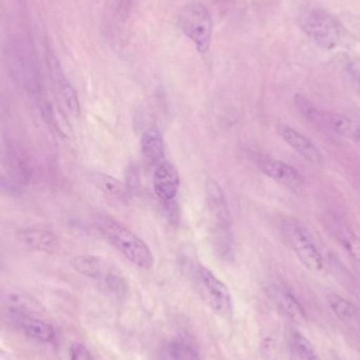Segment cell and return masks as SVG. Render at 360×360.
<instances>
[{
    "label": "cell",
    "instance_id": "1",
    "mask_svg": "<svg viewBox=\"0 0 360 360\" xmlns=\"http://www.w3.org/2000/svg\"><path fill=\"white\" fill-rule=\"evenodd\" d=\"M97 226L99 232L129 262L142 269H150L154 266V256L148 245L120 222L107 216H99Z\"/></svg>",
    "mask_w": 360,
    "mask_h": 360
},
{
    "label": "cell",
    "instance_id": "2",
    "mask_svg": "<svg viewBox=\"0 0 360 360\" xmlns=\"http://www.w3.org/2000/svg\"><path fill=\"white\" fill-rule=\"evenodd\" d=\"M179 27L200 54L209 52L213 35L211 15L204 4L192 2L184 6L179 15Z\"/></svg>",
    "mask_w": 360,
    "mask_h": 360
},
{
    "label": "cell",
    "instance_id": "3",
    "mask_svg": "<svg viewBox=\"0 0 360 360\" xmlns=\"http://www.w3.org/2000/svg\"><path fill=\"white\" fill-rule=\"evenodd\" d=\"M304 33L321 48L332 50L340 41V29L331 14L323 8L308 11L300 21Z\"/></svg>",
    "mask_w": 360,
    "mask_h": 360
},
{
    "label": "cell",
    "instance_id": "4",
    "mask_svg": "<svg viewBox=\"0 0 360 360\" xmlns=\"http://www.w3.org/2000/svg\"><path fill=\"white\" fill-rule=\"evenodd\" d=\"M283 232L302 264L311 272H321L325 266L323 256L306 231L300 224L290 221L285 222Z\"/></svg>",
    "mask_w": 360,
    "mask_h": 360
},
{
    "label": "cell",
    "instance_id": "5",
    "mask_svg": "<svg viewBox=\"0 0 360 360\" xmlns=\"http://www.w3.org/2000/svg\"><path fill=\"white\" fill-rule=\"evenodd\" d=\"M198 275L203 296L211 310L219 316L230 315L232 304L228 288L206 268L201 266Z\"/></svg>",
    "mask_w": 360,
    "mask_h": 360
},
{
    "label": "cell",
    "instance_id": "6",
    "mask_svg": "<svg viewBox=\"0 0 360 360\" xmlns=\"http://www.w3.org/2000/svg\"><path fill=\"white\" fill-rule=\"evenodd\" d=\"M205 196L209 214L215 222V232L230 233L232 218L225 195L219 184L211 177L205 181Z\"/></svg>",
    "mask_w": 360,
    "mask_h": 360
},
{
    "label": "cell",
    "instance_id": "7",
    "mask_svg": "<svg viewBox=\"0 0 360 360\" xmlns=\"http://www.w3.org/2000/svg\"><path fill=\"white\" fill-rule=\"evenodd\" d=\"M33 314H16L8 317V321L23 335L39 342H50L54 340L52 326L32 316Z\"/></svg>",
    "mask_w": 360,
    "mask_h": 360
},
{
    "label": "cell",
    "instance_id": "8",
    "mask_svg": "<svg viewBox=\"0 0 360 360\" xmlns=\"http://www.w3.org/2000/svg\"><path fill=\"white\" fill-rule=\"evenodd\" d=\"M154 190L156 196L170 202L177 196L180 186V176L177 169L168 162H162L156 167L154 174Z\"/></svg>",
    "mask_w": 360,
    "mask_h": 360
},
{
    "label": "cell",
    "instance_id": "9",
    "mask_svg": "<svg viewBox=\"0 0 360 360\" xmlns=\"http://www.w3.org/2000/svg\"><path fill=\"white\" fill-rule=\"evenodd\" d=\"M259 168L264 174L274 181L292 190H300L304 184V177L294 167L278 162V160H263L259 162Z\"/></svg>",
    "mask_w": 360,
    "mask_h": 360
},
{
    "label": "cell",
    "instance_id": "10",
    "mask_svg": "<svg viewBox=\"0 0 360 360\" xmlns=\"http://www.w3.org/2000/svg\"><path fill=\"white\" fill-rule=\"evenodd\" d=\"M277 131H278L281 139L292 149L295 150L299 155L306 158L308 162H313V164H321V160H323V154L311 139L302 135V133L294 130L291 127L285 126V124H279Z\"/></svg>",
    "mask_w": 360,
    "mask_h": 360
},
{
    "label": "cell",
    "instance_id": "11",
    "mask_svg": "<svg viewBox=\"0 0 360 360\" xmlns=\"http://www.w3.org/2000/svg\"><path fill=\"white\" fill-rule=\"evenodd\" d=\"M17 239L25 247L46 254H55L61 250V243L54 233L42 229H21L17 231Z\"/></svg>",
    "mask_w": 360,
    "mask_h": 360
},
{
    "label": "cell",
    "instance_id": "12",
    "mask_svg": "<svg viewBox=\"0 0 360 360\" xmlns=\"http://www.w3.org/2000/svg\"><path fill=\"white\" fill-rule=\"evenodd\" d=\"M4 165L11 179L18 184H29L32 179V167L25 151L18 146L8 143L4 152Z\"/></svg>",
    "mask_w": 360,
    "mask_h": 360
},
{
    "label": "cell",
    "instance_id": "13",
    "mask_svg": "<svg viewBox=\"0 0 360 360\" xmlns=\"http://www.w3.org/2000/svg\"><path fill=\"white\" fill-rule=\"evenodd\" d=\"M48 65L49 68H50L51 75H52L53 80H54L55 84H56L59 92H61L63 103H65L68 109L70 110V112H71L74 116H80V101H78L77 95H76L75 91L72 88L69 82L66 79L58 61H57V59L55 58L53 55H49Z\"/></svg>",
    "mask_w": 360,
    "mask_h": 360
},
{
    "label": "cell",
    "instance_id": "14",
    "mask_svg": "<svg viewBox=\"0 0 360 360\" xmlns=\"http://www.w3.org/2000/svg\"><path fill=\"white\" fill-rule=\"evenodd\" d=\"M272 294L281 310L290 317L293 323H297V325L306 323V315L304 309L291 292L276 288L273 290Z\"/></svg>",
    "mask_w": 360,
    "mask_h": 360
},
{
    "label": "cell",
    "instance_id": "15",
    "mask_svg": "<svg viewBox=\"0 0 360 360\" xmlns=\"http://www.w3.org/2000/svg\"><path fill=\"white\" fill-rule=\"evenodd\" d=\"M142 154L149 164H159L164 158L165 148L162 135L156 129L146 131L142 136Z\"/></svg>",
    "mask_w": 360,
    "mask_h": 360
},
{
    "label": "cell",
    "instance_id": "16",
    "mask_svg": "<svg viewBox=\"0 0 360 360\" xmlns=\"http://www.w3.org/2000/svg\"><path fill=\"white\" fill-rule=\"evenodd\" d=\"M290 344L296 360H323L312 342L300 332H292Z\"/></svg>",
    "mask_w": 360,
    "mask_h": 360
},
{
    "label": "cell",
    "instance_id": "17",
    "mask_svg": "<svg viewBox=\"0 0 360 360\" xmlns=\"http://www.w3.org/2000/svg\"><path fill=\"white\" fill-rule=\"evenodd\" d=\"M71 264L74 270L89 278L101 279L106 272L103 262L95 256H77L72 259Z\"/></svg>",
    "mask_w": 360,
    "mask_h": 360
},
{
    "label": "cell",
    "instance_id": "18",
    "mask_svg": "<svg viewBox=\"0 0 360 360\" xmlns=\"http://www.w3.org/2000/svg\"><path fill=\"white\" fill-rule=\"evenodd\" d=\"M325 122H327L328 126L340 136L360 141V127L346 116L340 114H330L325 118Z\"/></svg>",
    "mask_w": 360,
    "mask_h": 360
},
{
    "label": "cell",
    "instance_id": "19",
    "mask_svg": "<svg viewBox=\"0 0 360 360\" xmlns=\"http://www.w3.org/2000/svg\"><path fill=\"white\" fill-rule=\"evenodd\" d=\"M328 304L336 316L342 321H354L359 314V310L350 302L337 294H330L328 296Z\"/></svg>",
    "mask_w": 360,
    "mask_h": 360
},
{
    "label": "cell",
    "instance_id": "20",
    "mask_svg": "<svg viewBox=\"0 0 360 360\" xmlns=\"http://www.w3.org/2000/svg\"><path fill=\"white\" fill-rule=\"evenodd\" d=\"M185 344L178 340H167L161 349V360H185Z\"/></svg>",
    "mask_w": 360,
    "mask_h": 360
},
{
    "label": "cell",
    "instance_id": "21",
    "mask_svg": "<svg viewBox=\"0 0 360 360\" xmlns=\"http://www.w3.org/2000/svg\"><path fill=\"white\" fill-rule=\"evenodd\" d=\"M294 103H295L296 109L304 120L310 122H318L321 114L316 107L311 103L310 99L306 98L304 95L296 94Z\"/></svg>",
    "mask_w": 360,
    "mask_h": 360
},
{
    "label": "cell",
    "instance_id": "22",
    "mask_svg": "<svg viewBox=\"0 0 360 360\" xmlns=\"http://www.w3.org/2000/svg\"><path fill=\"white\" fill-rule=\"evenodd\" d=\"M340 238L349 254L357 262H360V239L356 234L349 229H342V231H340Z\"/></svg>",
    "mask_w": 360,
    "mask_h": 360
},
{
    "label": "cell",
    "instance_id": "23",
    "mask_svg": "<svg viewBox=\"0 0 360 360\" xmlns=\"http://www.w3.org/2000/svg\"><path fill=\"white\" fill-rule=\"evenodd\" d=\"M94 182L101 191L109 195H120L124 192L123 184L114 177L106 174H97L94 176Z\"/></svg>",
    "mask_w": 360,
    "mask_h": 360
},
{
    "label": "cell",
    "instance_id": "24",
    "mask_svg": "<svg viewBox=\"0 0 360 360\" xmlns=\"http://www.w3.org/2000/svg\"><path fill=\"white\" fill-rule=\"evenodd\" d=\"M70 360H95L90 351L80 342H74L70 347Z\"/></svg>",
    "mask_w": 360,
    "mask_h": 360
},
{
    "label": "cell",
    "instance_id": "25",
    "mask_svg": "<svg viewBox=\"0 0 360 360\" xmlns=\"http://www.w3.org/2000/svg\"><path fill=\"white\" fill-rule=\"evenodd\" d=\"M135 0H118V8H116V17L120 22H125L128 19L132 10Z\"/></svg>",
    "mask_w": 360,
    "mask_h": 360
},
{
    "label": "cell",
    "instance_id": "26",
    "mask_svg": "<svg viewBox=\"0 0 360 360\" xmlns=\"http://www.w3.org/2000/svg\"><path fill=\"white\" fill-rule=\"evenodd\" d=\"M262 355L266 360L276 359V342L273 338H268L262 342Z\"/></svg>",
    "mask_w": 360,
    "mask_h": 360
}]
</instances>
